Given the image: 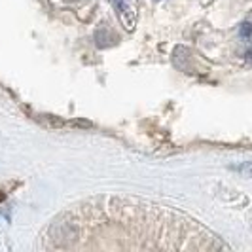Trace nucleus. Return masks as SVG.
<instances>
[{
	"label": "nucleus",
	"mask_w": 252,
	"mask_h": 252,
	"mask_svg": "<svg viewBox=\"0 0 252 252\" xmlns=\"http://www.w3.org/2000/svg\"><path fill=\"white\" fill-rule=\"evenodd\" d=\"M46 251H227L188 216L135 197H93L53 218Z\"/></svg>",
	"instance_id": "1"
},
{
	"label": "nucleus",
	"mask_w": 252,
	"mask_h": 252,
	"mask_svg": "<svg viewBox=\"0 0 252 252\" xmlns=\"http://www.w3.org/2000/svg\"><path fill=\"white\" fill-rule=\"evenodd\" d=\"M241 36L245 38V40L251 38V23H249V21H245V23L241 25Z\"/></svg>",
	"instance_id": "2"
},
{
	"label": "nucleus",
	"mask_w": 252,
	"mask_h": 252,
	"mask_svg": "<svg viewBox=\"0 0 252 252\" xmlns=\"http://www.w3.org/2000/svg\"><path fill=\"white\" fill-rule=\"evenodd\" d=\"M156 2H158V0H156Z\"/></svg>",
	"instance_id": "3"
}]
</instances>
